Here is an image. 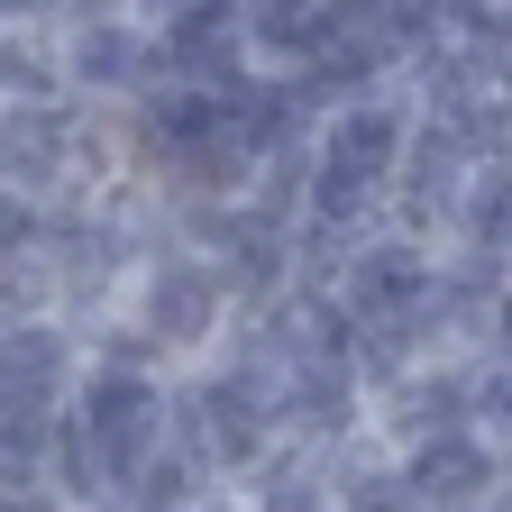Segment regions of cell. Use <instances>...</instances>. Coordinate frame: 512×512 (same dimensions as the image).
<instances>
[{
	"label": "cell",
	"mask_w": 512,
	"mask_h": 512,
	"mask_svg": "<svg viewBox=\"0 0 512 512\" xmlns=\"http://www.w3.org/2000/svg\"><path fill=\"white\" fill-rule=\"evenodd\" d=\"M64 421H74V439L92 448V467L110 485V503L138 485V467L165 448V421H174V375L138 366V357H92L83 394L64 403Z\"/></svg>",
	"instance_id": "obj_1"
},
{
	"label": "cell",
	"mask_w": 512,
	"mask_h": 512,
	"mask_svg": "<svg viewBox=\"0 0 512 512\" xmlns=\"http://www.w3.org/2000/svg\"><path fill=\"white\" fill-rule=\"evenodd\" d=\"M64 28V101L83 110H138L165 83L156 10H55Z\"/></svg>",
	"instance_id": "obj_2"
},
{
	"label": "cell",
	"mask_w": 512,
	"mask_h": 512,
	"mask_svg": "<svg viewBox=\"0 0 512 512\" xmlns=\"http://www.w3.org/2000/svg\"><path fill=\"white\" fill-rule=\"evenodd\" d=\"M439 284V247L403 238V229H375L357 238L330 275H320V293H330V311L348 320V330H403V320L430 302Z\"/></svg>",
	"instance_id": "obj_3"
},
{
	"label": "cell",
	"mask_w": 512,
	"mask_h": 512,
	"mask_svg": "<svg viewBox=\"0 0 512 512\" xmlns=\"http://www.w3.org/2000/svg\"><path fill=\"white\" fill-rule=\"evenodd\" d=\"M366 430L394 448V458L476 430V357H421V366H403V384H384V394L366 403Z\"/></svg>",
	"instance_id": "obj_4"
},
{
	"label": "cell",
	"mask_w": 512,
	"mask_h": 512,
	"mask_svg": "<svg viewBox=\"0 0 512 512\" xmlns=\"http://www.w3.org/2000/svg\"><path fill=\"white\" fill-rule=\"evenodd\" d=\"M339 19H348V0H238V55L256 83L311 92L339 46Z\"/></svg>",
	"instance_id": "obj_5"
},
{
	"label": "cell",
	"mask_w": 512,
	"mask_h": 512,
	"mask_svg": "<svg viewBox=\"0 0 512 512\" xmlns=\"http://www.w3.org/2000/svg\"><path fill=\"white\" fill-rule=\"evenodd\" d=\"M92 375V339L74 330V320H10L0 330V403H19L37 421H64V403L83 394Z\"/></svg>",
	"instance_id": "obj_6"
},
{
	"label": "cell",
	"mask_w": 512,
	"mask_h": 512,
	"mask_svg": "<svg viewBox=\"0 0 512 512\" xmlns=\"http://www.w3.org/2000/svg\"><path fill=\"white\" fill-rule=\"evenodd\" d=\"M403 485L421 512H494L512 494V448L485 439V430H458V439H430L403 458Z\"/></svg>",
	"instance_id": "obj_7"
},
{
	"label": "cell",
	"mask_w": 512,
	"mask_h": 512,
	"mask_svg": "<svg viewBox=\"0 0 512 512\" xmlns=\"http://www.w3.org/2000/svg\"><path fill=\"white\" fill-rule=\"evenodd\" d=\"M0 101H64L55 10H0Z\"/></svg>",
	"instance_id": "obj_8"
},
{
	"label": "cell",
	"mask_w": 512,
	"mask_h": 512,
	"mask_svg": "<svg viewBox=\"0 0 512 512\" xmlns=\"http://www.w3.org/2000/svg\"><path fill=\"white\" fill-rule=\"evenodd\" d=\"M238 503H247V512H330V467H320V448L284 439L275 458L238 485Z\"/></svg>",
	"instance_id": "obj_9"
},
{
	"label": "cell",
	"mask_w": 512,
	"mask_h": 512,
	"mask_svg": "<svg viewBox=\"0 0 512 512\" xmlns=\"http://www.w3.org/2000/svg\"><path fill=\"white\" fill-rule=\"evenodd\" d=\"M202 512H247V503H238V494H211V503H202Z\"/></svg>",
	"instance_id": "obj_10"
},
{
	"label": "cell",
	"mask_w": 512,
	"mask_h": 512,
	"mask_svg": "<svg viewBox=\"0 0 512 512\" xmlns=\"http://www.w3.org/2000/svg\"><path fill=\"white\" fill-rule=\"evenodd\" d=\"M503 110H512V101H503ZM503 165H512V138H503Z\"/></svg>",
	"instance_id": "obj_11"
}]
</instances>
